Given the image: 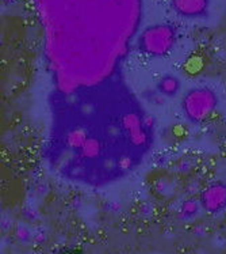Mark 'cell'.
I'll return each mask as SVG.
<instances>
[{
  "mask_svg": "<svg viewBox=\"0 0 226 254\" xmlns=\"http://www.w3.org/2000/svg\"><path fill=\"white\" fill-rule=\"evenodd\" d=\"M61 254H82L79 250H69V252H64Z\"/></svg>",
  "mask_w": 226,
  "mask_h": 254,
  "instance_id": "obj_1",
  "label": "cell"
}]
</instances>
